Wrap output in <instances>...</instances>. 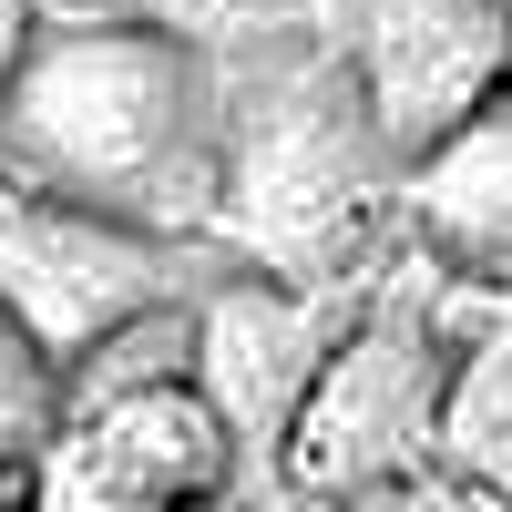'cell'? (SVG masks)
<instances>
[{"label":"cell","instance_id":"obj_2","mask_svg":"<svg viewBox=\"0 0 512 512\" xmlns=\"http://www.w3.org/2000/svg\"><path fill=\"white\" fill-rule=\"evenodd\" d=\"M390 175H400V154L379 144L349 52L297 41L256 72L226 62V185H216L226 256L349 287L379 205H390Z\"/></svg>","mask_w":512,"mask_h":512},{"label":"cell","instance_id":"obj_14","mask_svg":"<svg viewBox=\"0 0 512 512\" xmlns=\"http://www.w3.org/2000/svg\"><path fill=\"white\" fill-rule=\"evenodd\" d=\"M502 93H512V62H502Z\"/></svg>","mask_w":512,"mask_h":512},{"label":"cell","instance_id":"obj_8","mask_svg":"<svg viewBox=\"0 0 512 512\" xmlns=\"http://www.w3.org/2000/svg\"><path fill=\"white\" fill-rule=\"evenodd\" d=\"M431 461H451L461 482H482V492L512 502V328H472L451 349V390H441Z\"/></svg>","mask_w":512,"mask_h":512},{"label":"cell","instance_id":"obj_11","mask_svg":"<svg viewBox=\"0 0 512 512\" xmlns=\"http://www.w3.org/2000/svg\"><path fill=\"white\" fill-rule=\"evenodd\" d=\"M349 512H512V502H502V492H482V482H461L451 461H420V472H400V482L359 492Z\"/></svg>","mask_w":512,"mask_h":512},{"label":"cell","instance_id":"obj_5","mask_svg":"<svg viewBox=\"0 0 512 512\" xmlns=\"http://www.w3.org/2000/svg\"><path fill=\"white\" fill-rule=\"evenodd\" d=\"M349 287L328 277H277V267H216L195 297V390L216 400L246 461H277L297 431V400L318 390L328 349L349 338Z\"/></svg>","mask_w":512,"mask_h":512},{"label":"cell","instance_id":"obj_13","mask_svg":"<svg viewBox=\"0 0 512 512\" xmlns=\"http://www.w3.org/2000/svg\"><path fill=\"white\" fill-rule=\"evenodd\" d=\"M21 482H31V472H11V461H0V512H21Z\"/></svg>","mask_w":512,"mask_h":512},{"label":"cell","instance_id":"obj_3","mask_svg":"<svg viewBox=\"0 0 512 512\" xmlns=\"http://www.w3.org/2000/svg\"><path fill=\"white\" fill-rule=\"evenodd\" d=\"M441 390H451V338L390 297V308H359L349 338L328 349L318 390L297 400V431L277 451V472L308 492V502H338L349 512L359 492L400 482L431 461V431H441Z\"/></svg>","mask_w":512,"mask_h":512},{"label":"cell","instance_id":"obj_4","mask_svg":"<svg viewBox=\"0 0 512 512\" xmlns=\"http://www.w3.org/2000/svg\"><path fill=\"white\" fill-rule=\"evenodd\" d=\"M236 472L246 451L216 420V400L195 379H164V390L72 410L62 441L31 461L21 512H205L236 492Z\"/></svg>","mask_w":512,"mask_h":512},{"label":"cell","instance_id":"obj_10","mask_svg":"<svg viewBox=\"0 0 512 512\" xmlns=\"http://www.w3.org/2000/svg\"><path fill=\"white\" fill-rule=\"evenodd\" d=\"M62 420H72V400H62V359L41 349V328L0 297V461L11 472H31L41 451L62 441Z\"/></svg>","mask_w":512,"mask_h":512},{"label":"cell","instance_id":"obj_1","mask_svg":"<svg viewBox=\"0 0 512 512\" xmlns=\"http://www.w3.org/2000/svg\"><path fill=\"white\" fill-rule=\"evenodd\" d=\"M0 175L154 236H216L226 52L175 21H41L0 82Z\"/></svg>","mask_w":512,"mask_h":512},{"label":"cell","instance_id":"obj_7","mask_svg":"<svg viewBox=\"0 0 512 512\" xmlns=\"http://www.w3.org/2000/svg\"><path fill=\"white\" fill-rule=\"evenodd\" d=\"M410 226L451 267L512 277V93H492L461 134L410 164Z\"/></svg>","mask_w":512,"mask_h":512},{"label":"cell","instance_id":"obj_9","mask_svg":"<svg viewBox=\"0 0 512 512\" xmlns=\"http://www.w3.org/2000/svg\"><path fill=\"white\" fill-rule=\"evenodd\" d=\"M195 297H154V308L113 318L103 338H82L62 359V400L72 410H103V400H134V390H164V379H195Z\"/></svg>","mask_w":512,"mask_h":512},{"label":"cell","instance_id":"obj_12","mask_svg":"<svg viewBox=\"0 0 512 512\" xmlns=\"http://www.w3.org/2000/svg\"><path fill=\"white\" fill-rule=\"evenodd\" d=\"M41 21H175V31H205L226 0H31Z\"/></svg>","mask_w":512,"mask_h":512},{"label":"cell","instance_id":"obj_6","mask_svg":"<svg viewBox=\"0 0 512 512\" xmlns=\"http://www.w3.org/2000/svg\"><path fill=\"white\" fill-rule=\"evenodd\" d=\"M349 72L369 93L379 144L400 154V175L441 134H461L512 62V0H359L349 11Z\"/></svg>","mask_w":512,"mask_h":512}]
</instances>
